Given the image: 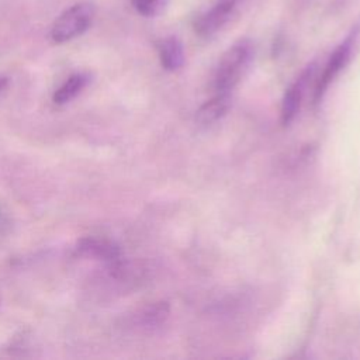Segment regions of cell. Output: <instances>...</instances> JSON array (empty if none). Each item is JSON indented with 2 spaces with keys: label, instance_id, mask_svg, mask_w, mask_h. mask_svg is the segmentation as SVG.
<instances>
[{
  "label": "cell",
  "instance_id": "cell-1",
  "mask_svg": "<svg viewBox=\"0 0 360 360\" xmlns=\"http://www.w3.org/2000/svg\"><path fill=\"white\" fill-rule=\"evenodd\" d=\"M253 58V44L249 39H239L218 62L214 73V87L218 93H229L250 65Z\"/></svg>",
  "mask_w": 360,
  "mask_h": 360
},
{
  "label": "cell",
  "instance_id": "cell-2",
  "mask_svg": "<svg viewBox=\"0 0 360 360\" xmlns=\"http://www.w3.org/2000/svg\"><path fill=\"white\" fill-rule=\"evenodd\" d=\"M94 8L89 3H77L63 11L52 25L51 38L56 44L68 42L82 35L91 24Z\"/></svg>",
  "mask_w": 360,
  "mask_h": 360
},
{
  "label": "cell",
  "instance_id": "cell-3",
  "mask_svg": "<svg viewBox=\"0 0 360 360\" xmlns=\"http://www.w3.org/2000/svg\"><path fill=\"white\" fill-rule=\"evenodd\" d=\"M359 32H360V25H356L353 28V31L330 53V56L326 60V63L323 66V70H322V73H321V76H319V79L316 82L315 90H314V103L315 104H318L322 100L328 86L335 80V77L340 73V70L350 60V56H352V52H353V46L356 44Z\"/></svg>",
  "mask_w": 360,
  "mask_h": 360
},
{
  "label": "cell",
  "instance_id": "cell-4",
  "mask_svg": "<svg viewBox=\"0 0 360 360\" xmlns=\"http://www.w3.org/2000/svg\"><path fill=\"white\" fill-rule=\"evenodd\" d=\"M242 0H217L194 21V31L202 38H210L221 31L236 13Z\"/></svg>",
  "mask_w": 360,
  "mask_h": 360
},
{
  "label": "cell",
  "instance_id": "cell-5",
  "mask_svg": "<svg viewBox=\"0 0 360 360\" xmlns=\"http://www.w3.org/2000/svg\"><path fill=\"white\" fill-rule=\"evenodd\" d=\"M75 255L79 257L100 260L105 263L108 269H112L124 262L120 246L105 238L86 236L79 239L75 248Z\"/></svg>",
  "mask_w": 360,
  "mask_h": 360
},
{
  "label": "cell",
  "instance_id": "cell-6",
  "mask_svg": "<svg viewBox=\"0 0 360 360\" xmlns=\"http://www.w3.org/2000/svg\"><path fill=\"white\" fill-rule=\"evenodd\" d=\"M315 65L308 66L302 75L285 90L283 103H281V122L283 125H288L297 115L300 110V104L304 96V89L308 83V80L314 76Z\"/></svg>",
  "mask_w": 360,
  "mask_h": 360
},
{
  "label": "cell",
  "instance_id": "cell-7",
  "mask_svg": "<svg viewBox=\"0 0 360 360\" xmlns=\"http://www.w3.org/2000/svg\"><path fill=\"white\" fill-rule=\"evenodd\" d=\"M229 105H231L229 93H218L215 97H212L198 108L195 120L202 127L212 125L226 114Z\"/></svg>",
  "mask_w": 360,
  "mask_h": 360
},
{
  "label": "cell",
  "instance_id": "cell-8",
  "mask_svg": "<svg viewBox=\"0 0 360 360\" xmlns=\"http://www.w3.org/2000/svg\"><path fill=\"white\" fill-rule=\"evenodd\" d=\"M167 316H169L167 302L158 301L139 309L134 316V322L138 328L150 330L160 326L167 319Z\"/></svg>",
  "mask_w": 360,
  "mask_h": 360
},
{
  "label": "cell",
  "instance_id": "cell-9",
  "mask_svg": "<svg viewBox=\"0 0 360 360\" xmlns=\"http://www.w3.org/2000/svg\"><path fill=\"white\" fill-rule=\"evenodd\" d=\"M90 76L87 73H73L70 75L55 91L52 96V101L56 105H63L72 101L76 96L82 93V90L87 86Z\"/></svg>",
  "mask_w": 360,
  "mask_h": 360
},
{
  "label": "cell",
  "instance_id": "cell-10",
  "mask_svg": "<svg viewBox=\"0 0 360 360\" xmlns=\"http://www.w3.org/2000/svg\"><path fill=\"white\" fill-rule=\"evenodd\" d=\"M159 59L166 70L174 72L183 66L184 52L181 42L176 37H169L159 44Z\"/></svg>",
  "mask_w": 360,
  "mask_h": 360
},
{
  "label": "cell",
  "instance_id": "cell-11",
  "mask_svg": "<svg viewBox=\"0 0 360 360\" xmlns=\"http://www.w3.org/2000/svg\"><path fill=\"white\" fill-rule=\"evenodd\" d=\"M132 4L141 15L155 17L165 8L166 0H132Z\"/></svg>",
  "mask_w": 360,
  "mask_h": 360
},
{
  "label": "cell",
  "instance_id": "cell-12",
  "mask_svg": "<svg viewBox=\"0 0 360 360\" xmlns=\"http://www.w3.org/2000/svg\"><path fill=\"white\" fill-rule=\"evenodd\" d=\"M8 84V79L4 77V76H0V91Z\"/></svg>",
  "mask_w": 360,
  "mask_h": 360
}]
</instances>
